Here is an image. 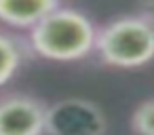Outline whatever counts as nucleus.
<instances>
[{"label":"nucleus","instance_id":"nucleus-1","mask_svg":"<svg viewBox=\"0 0 154 135\" xmlns=\"http://www.w3.org/2000/svg\"><path fill=\"white\" fill-rule=\"evenodd\" d=\"M97 28L76 9H53L30 28V47L51 61H78L95 49Z\"/></svg>","mask_w":154,"mask_h":135},{"label":"nucleus","instance_id":"nucleus-2","mask_svg":"<svg viewBox=\"0 0 154 135\" xmlns=\"http://www.w3.org/2000/svg\"><path fill=\"white\" fill-rule=\"evenodd\" d=\"M93 51L112 68H141L154 61V28L139 15L118 17L97 30Z\"/></svg>","mask_w":154,"mask_h":135},{"label":"nucleus","instance_id":"nucleus-3","mask_svg":"<svg viewBox=\"0 0 154 135\" xmlns=\"http://www.w3.org/2000/svg\"><path fill=\"white\" fill-rule=\"evenodd\" d=\"M108 120L101 108L85 97H66L45 108L49 135H103Z\"/></svg>","mask_w":154,"mask_h":135},{"label":"nucleus","instance_id":"nucleus-4","mask_svg":"<svg viewBox=\"0 0 154 135\" xmlns=\"http://www.w3.org/2000/svg\"><path fill=\"white\" fill-rule=\"evenodd\" d=\"M45 103L30 95H7L0 99V135H42Z\"/></svg>","mask_w":154,"mask_h":135},{"label":"nucleus","instance_id":"nucleus-5","mask_svg":"<svg viewBox=\"0 0 154 135\" xmlns=\"http://www.w3.org/2000/svg\"><path fill=\"white\" fill-rule=\"evenodd\" d=\"M57 7L59 0H0V21L11 28L30 30Z\"/></svg>","mask_w":154,"mask_h":135},{"label":"nucleus","instance_id":"nucleus-6","mask_svg":"<svg viewBox=\"0 0 154 135\" xmlns=\"http://www.w3.org/2000/svg\"><path fill=\"white\" fill-rule=\"evenodd\" d=\"M21 59H23V51L19 42L13 36L0 32V87L7 84L17 74Z\"/></svg>","mask_w":154,"mask_h":135},{"label":"nucleus","instance_id":"nucleus-7","mask_svg":"<svg viewBox=\"0 0 154 135\" xmlns=\"http://www.w3.org/2000/svg\"><path fill=\"white\" fill-rule=\"evenodd\" d=\"M131 129L135 135H154V97L143 99L133 110Z\"/></svg>","mask_w":154,"mask_h":135},{"label":"nucleus","instance_id":"nucleus-8","mask_svg":"<svg viewBox=\"0 0 154 135\" xmlns=\"http://www.w3.org/2000/svg\"><path fill=\"white\" fill-rule=\"evenodd\" d=\"M139 17L154 28V0H141L139 2Z\"/></svg>","mask_w":154,"mask_h":135}]
</instances>
